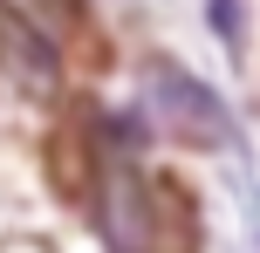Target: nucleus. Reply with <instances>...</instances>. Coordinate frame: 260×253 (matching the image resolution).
I'll return each instance as SVG.
<instances>
[{
  "mask_svg": "<svg viewBox=\"0 0 260 253\" xmlns=\"http://www.w3.org/2000/svg\"><path fill=\"white\" fill-rule=\"evenodd\" d=\"M96 233H103L110 253H165V192L144 185L137 158L117 130L103 144V164H96V192H89Z\"/></svg>",
  "mask_w": 260,
  "mask_h": 253,
  "instance_id": "f257e3e1",
  "label": "nucleus"
},
{
  "mask_svg": "<svg viewBox=\"0 0 260 253\" xmlns=\"http://www.w3.org/2000/svg\"><path fill=\"white\" fill-rule=\"evenodd\" d=\"M144 110H151V123L171 137V144H192V151L226 144L219 96H212L199 76H185L178 62H151V68H144Z\"/></svg>",
  "mask_w": 260,
  "mask_h": 253,
  "instance_id": "f03ea898",
  "label": "nucleus"
},
{
  "mask_svg": "<svg viewBox=\"0 0 260 253\" xmlns=\"http://www.w3.org/2000/svg\"><path fill=\"white\" fill-rule=\"evenodd\" d=\"M0 82L21 89V96H55V82H62V55H55V41L41 34L14 0H0Z\"/></svg>",
  "mask_w": 260,
  "mask_h": 253,
  "instance_id": "7ed1b4c3",
  "label": "nucleus"
},
{
  "mask_svg": "<svg viewBox=\"0 0 260 253\" xmlns=\"http://www.w3.org/2000/svg\"><path fill=\"white\" fill-rule=\"evenodd\" d=\"M41 14H48V21H76V0H35Z\"/></svg>",
  "mask_w": 260,
  "mask_h": 253,
  "instance_id": "20e7f679",
  "label": "nucleus"
}]
</instances>
